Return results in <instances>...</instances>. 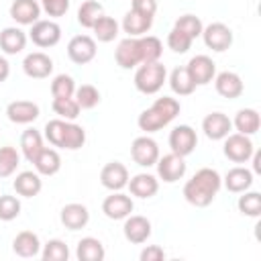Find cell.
<instances>
[{
    "mask_svg": "<svg viewBox=\"0 0 261 261\" xmlns=\"http://www.w3.org/2000/svg\"><path fill=\"white\" fill-rule=\"evenodd\" d=\"M220 188H222L220 173L212 167H202L192 175V179L186 181L184 198L188 204H192L196 208H206L212 204V200L216 198Z\"/></svg>",
    "mask_w": 261,
    "mask_h": 261,
    "instance_id": "1",
    "label": "cell"
},
{
    "mask_svg": "<svg viewBox=\"0 0 261 261\" xmlns=\"http://www.w3.org/2000/svg\"><path fill=\"white\" fill-rule=\"evenodd\" d=\"M167 80V69L163 63L155 61V63H141L135 71V88L141 94H157L163 84Z\"/></svg>",
    "mask_w": 261,
    "mask_h": 261,
    "instance_id": "2",
    "label": "cell"
},
{
    "mask_svg": "<svg viewBox=\"0 0 261 261\" xmlns=\"http://www.w3.org/2000/svg\"><path fill=\"white\" fill-rule=\"evenodd\" d=\"M222 141H224V145H222L224 157L230 159L232 163H247L251 159L253 151H255V145H253L251 137L241 135V133H230Z\"/></svg>",
    "mask_w": 261,
    "mask_h": 261,
    "instance_id": "3",
    "label": "cell"
},
{
    "mask_svg": "<svg viewBox=\"0 0 261 261\" xmlns=\"http://www.w3.org/2000/svg\"><path fill=\"white\" fill-rule=\"evenodd\" d=\"M29 39L41 47V49H47V47H55L59 41H61V27L55 22V20H37L35 24H31V31H29Z\"/></svg>",
    "mask_w": 261,
    "mask_h": 261,
    "instance_id": "4",
    "label": "cell"
},
{
    "mask_svg": "<svg viewBox=\"0 0 261 261\" xmlns=\"http://www.w3.org/2000/svg\"><path fill=\"white\" fill-rule=\"evenodd\" d=\"M155 167H157V177L165 184H175L177 179H181L186 175V169H188L186 157L175 155V153H167L163 157L159 155Z\"/></svg>",
    "mask_w": 261,
    "mask_h": 261,
    "instance_id": "5",
    "label": "cell"
},
{
    "mask_svg": "<svg viewBox=\"0 0 261 261\" xmlns=\"http://www.w3.org/2000/svg\"><path fill=\"white\" fill-rule=\"evenodd\" d=\"M130 157L137 165L141 167H153L159 159V145L155 139H151L149 135L137 137L130 145Z\"/></svg>",
    "mask_w": 261,
    "mask_h": 261,
    "instance_id": "6",
    "label": "cell"
},
{
    "mask_svg": "<svg viewBox=\"0 0 261 261\" xmlns=\"http://www.w3.org/2000/svg\"><path fill=\"white\" fill-rule=\"evenodd\" d=\"M200 37L204 39V45L216 53H222L232 45V31L224 22H210L208 27L202 29Z\"/></svg>",
    "mask_w": 261,
    "mask_h": 261,
    "instance_id": "7",
    "label": "cell"
},
{
    "mask_svg": "<svg viewBox=\"0 0 261 261\" xmlns=\"http://www.w3.org/2000/svg\"><path fill=\"white\" fill-rule=\"evenodd\" d=\"M196 145H198V135H196V130L190 124H179V126H173L171 128V133H169L171 153L181 155V157H188V155L194 153Z\"/></svg>",
    "mask_w": 261,
    "mask_h": 261,
    "instance_id": "8",
    "label": "cell"
},
{
    "mask_svg": "<svg viewBox=\"0 0 261 261\" xmlns=\"http://www.w3.org/2000/svg\"><path fill=\"white\" fill-rule=\"evenodd\" d=\"M96 41L90 35H75L67 43V57L77 65L90 63L96 57Z\"/></svg>",
    "mask_w": 261,
    "mask_h": 261,
    "instance_id": "9",
    "label": "cell"
},
{
    "mask_svg": "<svg viewBox=\"0 0 261 261\" xmlns=\"http://www.w3.org/2000/svg\"><path fill=\"white\" fill-rule=\"evenodd\" d=\"M133 210H135L133 198L122 192H112L102 202V212L110 220H124L128 214H133Z\"/></svg>",
    "mask_w": 261,
    "mask_h": 261,
    "instance_id": "10",
    "label": "cell"
},
{
    "mask_svg": "<svg viewBox=\"0 0 261 261\" xmlns=\"http://www.w3.org/2000/svg\"><path fill=\"white\" fill-rule=\"evenodd\" d=\"M153 232V226H151V220L141 216V214H128L124 218V224H122V234L128 243L133 245H143L147 243V239L151 237Z\"/></svg>",
    "mask_w": 261,
    "mask_h": 261,
    "instance_id": "11",
    "label": "cell"
},
{
    "mask_svg": "<svg viewBox=\"0 0 261 261\" xmlns=\"http://www.w3.org/2000/svg\"><path fill=\"white\" fill-rule=\"evenodd\" d=\"M128 169H126V165L124 163H120V161H110V163H106L104 167H102V171H100V184L106 188V190H110V192H120V190H124L126 188V184H128Z\"/></svg>",
    "mask_w": 261,
    "mask_h": 261,
    "instance_id": "12",
    "label": "cell"
},
{
    "mask_svg": "<svg viewBox=\"0 0 261 261\" xmlns=\"http://www.w3.org/2000/svg\"><path fill=\"white\" fill-rule=\"evenodd\" d=\"M22 71L33 80H45L53 73V59L43 51H33L22 59Z\"/></svg>",
    "mask_w": 261,
    "mask_h": 261,
    "instance_id": "13",
    "label": "cell"
},
{
    "mask_svg": "<svg viewBox=\"0 0 261 261\" xmlns=\"http://www.w3.org/2000/svg\"><path fill=\"white\" fill-rule=\"evenodd\" d=\"M41 108L33 100H12L6 106V116L14 124H31L39 118Z\"/></svg>",
    "mask_w": 261,
    "mask_h": 261,
    "instance_id": "14",
    "label": "cell"
},
{
    "mask_svg": "<svg viewBox=\"0 0 261 261\" xmlns=\"http://www.w3.org/2000/svg\"><path fill=\"white\" fill-rule=\"evenodd\" d=\"M186 69H188V73L192 75V80H194L196 86H206V84H210V82L214 80V75H216V63H214L208 55H194V57L188 61Z\"/></svg>",
    "mask_w": 261,
    "mask_h": 261,
    "instance_id": "15",
    "label": "cell"
},
{
    "mask_svg": "<svg viewBox=\"0 0 261 261\" xmlns=\"http://www.w3.org/2000/svg\"><path fill=\"white\" fill-rule=\"evenodd\" d=\"M114 59L118 67L122 69H133L141 65V49H139V37H126L118 43L114 51Z\"/></svg>",
    "mask_w": 261,
    "mask_h": 261,
    "instance_id": "16",
    "label": "cell"
},
{
    "mask_svg": "<svg viewBox=\"0 0 261 261\" xmlns=\"http://www.w3.org/2000/svg\"><path fill=\"white\" fill-rule=\"evenodd\" d=\"M41 4L39 0H14L10 4V18L22 27H31L41 18Z\"/></svg>",
    "mask_w": 261,
    "mask_h": 261,
    "instance_id": "17",
    "label": "cell"
},
{
    "mask_svg": "<svg viewBox=\"0 0 261 261\" xmlns=\"http://www.w3.org/2000/svg\"><path fill=\"white\" fill-rule=\"evenodd\" d=\"M202 130L210 141H222L232 130V120L224 112H210L202 120Z\"/></svg>",
    "mask_w": 261,
    "mask_h": 261,
    "instance_id": "18",
    "label": "cell"
},
{
    "mask_svg": "<svg viewBox=\"0 0 261 261\" xmlns=\"http://www.w3.org/2000/svg\"><path fill=\"white\" fill-rule=\"evenodd\" d=\"M212 82H214L216 92L222 98H228V100H234L245 92V84H243L241 75L234 73V71H220V73L214 75Z\"/></svg>",
    "mask_w": 261,
    "mask_h": 261,
    "instance_id": "19",
    "label": "cell"
},
{
    "mask_svg": "<svg viewBox=\"0 0 261 261\" xmlns=\"http://www.w3.org/2000/svg\"><path fill=\"white\" fill-rule=\"evenodd\" d=\"M59 220L67 230H80L90 222V210L80 202H71L61 208Z\"/></svg>",
    "mask_w": 261,
    "mask_h": 261,
    "instance_id": "20",
    "label": "cell"
},
{
    "mask_svg": "<svg viewBox=\"0 0 261 261\" xmlns=\"http://www.w3.org/2000/svg\"><path fill=\"white\" fill-rule=\"evenodd\" d=\"M126 188L130 190V196L147 200V198H153L159 192V179L151 173H137V175L128 177Z\"/></svg>",
    "mask_w": 261,
    "mask_h": 261,
    "instance_id": "21",
    "label": "cell"
},
{
    "mask_svg": "<svg viewBox=\"0 0 261 261\" xmlns=\"http://www.w3.org/2000/svg\"><path fill=\"white\" fill-rule=\"evenodd\" d=\"M41 247H43L41 245V239L33 230H20L12 239V251L18 257H24V259H31V257L41 255Z\"/></svg>",
    "mask_w": 261,
    "mask_h": 261,
    "instance_id": "22",
    "label": "cell"
},
{
    "mask_svg": "<svg viewBox=\"0 0 261 261\" xmlns=\"http://www.w3.org/2000/svg\"><path fill=\"white\" fill-rule=\"evenodd\" d=\"M12 188L22 198H35L43 190V179L37 171H20L12 181Z\"/></svg>",
    "mask_w": 261,
    "mask_h": 261,
    "instance_id": "23",
    "label": "cell"
},
{
    "mask_svg": "<svg viewBox=\"0 0 261 261\" xmlns=\"http://www.w3.org/2000/svg\"><path fill=\"white\" fill-rule=\"evenodd\" d=\"M222 184H224V188H226L228 192H232V194L247 192V190L253 186V171L247 169V167L237 165V167H232V169L226 171Z\"/></svg>",
    "mask_w": 261,
    "mask_h": 261,
    "instance_id": "24",
    "label": "cell"
},
{
    "mask_svg": "<svg viewBox=\"0 0 261 261\" xmlns=\"http://www.w3.org/2000/svg\"><path fill=\"white\" fill-rule=\"evenodd\" d=\"M27 47V33L18 27H6L0 31V49L6 55H16Z\"/></svg>",
    "mask_w": 261,
    "mask_h": 261,
    "instance_id": "25",
    "label": "cell"
},
{
    "mask_svg": "<svg viewBox=\"0 0 261 261\" xmlns=\"http://www.w3.org/2000/svg\"><path fill=\"white\" fill-rule=\"evenodd\" d=\"M33 165L39 175H55L61 169V157H59L57 149L43 147L41 153L37 155V159L33 161Z\"/></svg>",
    "mask_w": 261,
    "mask_h": 261,
    "instance_id": "26",
    "label": "cell"
},
{
    "mask_svg": "<svg viewBox=\"0 0 261 261\" xmlns=\"http://www.w3.org/2000/svg\"><path fill=\"white\" fill-rule=\"evenodd\" d=\"M232 126L237 128V133L241 135H255L261 126V116L255 108H241L237 114H234V120H232Z\"/></svg>",
    "mask_w": 261,
    "mask_h": 261,
    "instance_id": "27",
    "label": "cell"
},
{
    "mask_svg": "<svg viewBox=\"0 0 261 261\" xmlns=\"http://www.w3.org/2000/svg\"><path fill=\"white\" fill-rule=\"evenodd\" d=\"M75 257L80 261H104V245L94 237H84L75 247Z\"/></svg>",
    "mask_w": 261,
    "mask_h": 261,
    "instance_id": "28",
    "label": "cell"
},
{
    "mask_svg": "<svg viewBox=\"0 0 261 261\" xmlns=\"http://www.w3.org/2000/svg\"><path fill=\"white\" fill-rule=\"evenodd\" d=\"M151 24H153V18L143 16V14L135 12V10H128V12L124 14L120 27H122V31H124L128 37H143V35H147V31L151 29Z\"/></svg>",
    "mask_w": 261,
    "mask_h": 261,
    "instance_id": "29",
    "label": "cell"
},
{
    "mask_svg": "<svg viewBox=\"0 0 261 261\" xmlns=\"http://www.w3.org/2000/svg\"><path fill=\"white\" fill-rule=\"evenodd\" d=\"M43 147H45L43 145V135L37 128H27L20 135V151H22V155L29 163H33L37 159V155L41 153Z\"/></svg>",
    "mask_w": 261,
    "mask_h": 261,
    "instance_id": "30",
    "label": "cell"
},
{
    "mask_svg": "<svg viewBox=\"0 0 261 261\" xmlns=\"http://www.w3.org/2000/svg\"><path fill=\"white\" fill-rule=\"evenodd\" d=\"M92 31H94V41H100V43H110V41H114V39L118 37L120 27H118V22H116L112 16L102 14V16H98V20L94 22Z\"/></svg>",
    "mask_w": 261,
    "mask_h": 261,
    "instance_id": "31",
    "label": "cell"
},
{
    "mask_svg": "<svg viewBox=\"0 0 261 261\" xmlns=\"http://www.w3.org/2000/svg\"><path fill=\"white\" fill-rule=\"evenodd\" d=\"M169 88L173 94L177 96H190L194 90H196V84L192 80V75L188 73L186 65L184 67H175L171 73H169Z\"/></svg>",
    "mask_w": 261,
    "mask_h": 261,
    "instance_id": "32",
    "label": "cell"
},
{
    "mask_svg": "<svg viewBox=\"0 0 261 261\" xmlns=\"http://www.w3.org/2000/svg\"><path fill=\"white\" fill-rule=\"evenodd\" d=\"M139 49H141V63H155L163 53V43L153 35H143L139 37Z\"/></svg>",
    "mask_w": 261,
    "mask_h": 261,
    "instance_id": "33",
    "label": "cell"
},
{
    "mask_svg": "<svg viewBox=\"0 0 261 261\" xmlns=\"http://www.w3.org/2000/svg\"><path fill=\"white\" fill-rule=\"evenodd\" d=\"M86 143V130L82 124L73 122V120H67L65 122V135H63V143H61V149H67V151H77L82 149Z\"/></svg>",
    "mask_w": 261,
    "mask_h": 261,
    "instance_id": "34",
    "label": "cell"
},
{
    "mask_svg": "<svg viewBox=\"0 0 261 261\" xmlns=\"http://www.w3.org/2000/svg\"><path fill=\"white\" fill-rule=\"evenodd\" d=\"M102 14H104V8L98 0H86L77 8V22L84 29H92L94 22L98 20V16H102Z\"/></svg>",
    "mask_w": 261,
    "mask_h": 261,
    "instance_id": "35",
    "label": "cell"
},
{
    "mask_svg": "<svg viewBox=\"0 0 261 261\" xmlns=\"http://www.w3.org/2000/svg\"><path fill=\"white\" fill-rule=\"evenodd\" d=\"M73 100L77 102V106H80L82 110H90V108H94V106L100 104V92H98V88L92 86V84H82V86L75 88Z\"/></svg>",
    "mask_w": 261,
    "mask_h": 261,
    "instance_id": "36",
    "label": "cell"
},
{
    "mask_svg": "<svg viewBox=\"0 0 261 261\" xmlns=\"http://www.w3.org/2000/svg\"><path fill=\"white\" fill-rule=\"evenodd\" d=\"M243 196H239L237 200V208L243 216H251L257 218L261 214V194L259 192H241Z\"/></svg>",
    "mask_w": 261,
    "mask_h": 261,
    "instance_id": "37",
    "label": "cell"
},
{
    "mask_svg": "<svg viewBox=\"0 0 261 261\" xmlns=\"http://www.w3.org/2000/svg\"><path fill=\"white\" fill-rule=\"evenodd\" d=\"M41 259L43 261H67L69 247L61 239H51L41 247Z\"/></svg>",
    "mask_w": 261,
    "mask_h": 261,
    "instance_id": "38",
    "label": "cell"
},
{
    "mask_svg": "<svg viewBox=\"0 0 261 261\" xmlns=\"http://www.w3.org/2000/svg\"><path fill=\"white\" fill-rule=\"evenodd\" d=\"M151 108L165 120V124H169V122L179 114V110H181L179 102H177L175 98H171V96H161V98H157V100L151 104Z\"/></svg>",
    "mask_w": 261,
    "mask_h": 261,
    "instance_id": "39",
    "label": "cell"
},
{
    "mask_svg": "<svg viewBox=\"0 0 261 261\" xmlns=\"http://www.w3.org/2000/svg\"><path fill=\"white\" fill-rule=\"evenodd\" d=\"M20 163V155L14 147H0V179L10 177Z\"/></svg>",
    "mask_w": 261,
    "mask_h": 261,
    "instance_id": "40",
    "label": "cell"
},
{
    "mask_svg": "<svg viewBox=\"0 0 261 261\" xmlns=\"http://www.w3.org/2000/svg\"><path fill=\"white\" fill-rule=\"evenodd\" d=\"M137 124H139V128L143 130V133H147V135H151V133H157V130H161L163 126H167L165 124V120L149 106V108H145L141 114H139V118H137Z\"/></svg>",
    "mask_w": 261,
    "mask_h": 261,
    "instance_id": "41",
    "label": "cell"
},
{
    "mask_svg": "<svg viewBox=\"0 0 261 261\" xmlns=\"http://www.w3.org/2000/svg\"><path fill=\"white\" fill-rule=\"evenodd\" d=\"M75 82L71 75L67 73H59L53 77L51 82V96L53 98H73V92H75Z\"/></svg>",
    "mask_w": 261,
    "mask_h": 261,
    "instance_id": "42",
    "label": "cell"
},
{
    "mask_svg": "<svg viewBox=\"0 0 261 261\" xmlns=\"http://www.w3.org/2000/svg\"><path fill=\"white\" fill-rule=\"evenodd\" d=\"M51 108L63 120H75L80 116V110H82L73 98H53Z\"/></svg>",
    "mask_w": 261,
    "mask_h": 261,
    "instance_id": "43",
    "label": "cell"
},
{
    "mask_svg": "<svg viewBox=\"0 0 261 261\" xmlns=\"http://www.w3.org/2000/svg\"><path fill=\"white\" fill-rule=\"evenodd\" d=\"M173 27L179 29V31H184L190 39H198V37L202 35V29H204L202 20H200L196 14H181V16L175 20Z\"/></svg>",
    "mask_w": 261,
    "mask_h": 261,
    "instance_id": "44",
    "label": "cell"
},
{
    "mask_svg": "<svg viewBox=\"0 0 261 261\" xmlns=\"http://www.w3.org/2000/svg\"><path fill=\"white\" fill-rule=\"evenodd\" d=\"M20 200L16 196H10V194H2L0 196V220L4 222H10L14 218H18L20 214Z\"/></svg>",
    "mask_w": 261,
    "mask_h": 261,
    "instance_id": "45",
    "label": "cell"
},
{
    "mask_svg": "<svg viewBox=\"0 0 261 261\" xmlns=\"http://www.w3.org/2000/svg\"><path fill=\"white\" fill-rule=\"evenodd\" d=\"M192 41L194 39H190L184 31H179V29H171L169 31V35H167V47L173 51V53H188L190 51V47H192Z\"/></svg>",
    "mask_w": 261,
    "mask_h": 261,
    "instance_id": "46",
    "label": "cell"
},
{
    "mask_svg": "<svg viewBox=\"0 0 261 261\" xmlns=\"http://www.w3.org/2000/svg\"><path fill=\"white\" fill-rule=\"evenodd\" d=\"M65 122L63 118H53L45 124V139L53 145V147H59L61 149V143H63V135H65Z\"/></svg>",
    "mask_w": 261,
    "mask_h": 261,
    "instance_id": "47",
    "label": "cell"
},
{
    "mask_svg": "<svg viewBox=\"0 0 261 261\" xmlns=\"http://www.w3.org/2000/svg\"><path fill=\"white\" fill-rule=\"evenodd\" d=\"M39 4L53 18H59L69 10V0H45V2H39Z\"/></svg>",
    "mask_w": 261,
    "mask_h": 261,
    "instance_id": "48",
    "label": "cell"
},
{
    "mask_svg": "<svg viewBox=\"0 0 261 261\" xmlns=\"http://www.w3.org/2000/svg\"><path fill=\"white\" fill-rule=\"evenodd\" d=\"M130 10L153 18L157 12V0H130Z\"/></svg>",
    "mask_w": 261,
    "mask_h": 261,
    "instance_id": "49",
    "label": "cell"
},
{
    "mask_svg": "<svg viewBox=\"0 0 261 261\" xmlns=\"http://www.w3.org/2000/svg\"><path fill=\"white\" fill-rule=\"evenodd\" d=\"M141 261H163L165 259V251L159 247V245H147L141 255H139Z\"/></svg>",
    "mask_w": 261,
    "mask_h": 261,
    "instance_id": "50",
    "label": "cell"
},
{
    "mask_svg": "<svg viewBox=\"0 0 261 261\" xmlns=\"http://www.w3.org/2000/svg\"><path fill=\"white\" fill-rule=\"evenodd\" d=\"M8 75H10V63H8V59H6V57H2V55H0V84H2V82H6V80H8Z\"/></svg>",
    "mask_w": 261,
    "mask_h": 261,
    "instance_id": "51",
    "label": "cell"
},
{
    "mask_svg": "<svg viewBox=\"0 0 261 261\" xmlns=\"http://www.w3.org/2000/svg\"><path fill=\"white\" fill-rule=\"evenodd\" d=\"M249 161H253V173H261V151H253Z\"/></svg>",
    "mask_w": 261,
    "mask_h": 261,
    "instance_id": "52",
    "label": "cell"
},
{
    "mask_svg": "<svg viewBox=\"0 0 261 261\" xmlns=\"http://www.w3.org/2000/svg\"><path fill=\"white\" fill-rule=\"evenodd\" d=\"M39 2H45V0H39Z\"/></svg>",
    "mask_w": 261,
    "mask_h": 261,
    "instance_id": "53",
    "label": "cell"
}]
</instances>
